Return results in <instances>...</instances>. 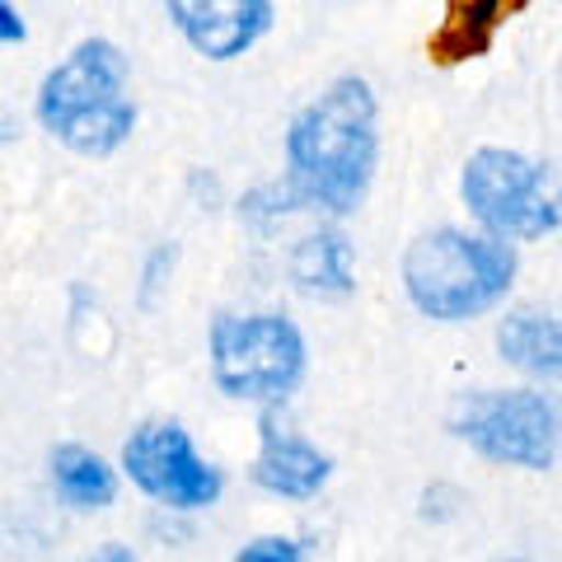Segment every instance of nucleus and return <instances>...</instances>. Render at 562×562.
Listing matches in <instances>:
<instances>
[{
	"instance_id": "obj_1",
	"label": "nucleus",
	"mask_w": 562,
	"mask_h": 562,
	"mask_svg": "<svg viewBox=\"0 0 562 562\" xmlns=\"http://www.w3.org/2000/svg\"><path fill=\"white\" fill-rule=\"evenodd\" d=\"M380 173V99L366 76H338L295 109L281 136V179L310 216L347 221Z\"/></svg>"
},
{
	"instance_id": "obj_16",
	"label": "nucleus",
	"mask_w": 562,
	"mask_h": 562,
	"mask_svg": "<svg viewBox=\"0 0 562 562\" xmlns=\"http://www.w3.org/2000/svg\"><path fill=\"white\" fill-rule=\"evenodd\" d=\"M464 512V492L460 487H450V483H431L427 492H422V520H431V525H450V520H460Z\"/></svg>"
},
{
	"instance_id": "obj_6",
	"label": "nucleus",
	"mask_w": 562,
	"mask_h": 562,
	"mask_svg": "<svg viewBox=\"0 0 562 562\" xmlns=\"http://www.w3.org/2000/svg\"><path fill=\"white\" fill-rule=\"evenodd\" d=\"M558 398L539 384H483L450 403L446 431L492 469L549 473L558 469Z\"/></svg>"
},
{
	"instance_id": "obj_7",
	"label": "nucleus",
	"mask_w": 562,
	"mask_h": 562,
	"mask_svg": "<svg viewBox=\"0 0 562 562\" xmlns=\"http://www.w3.org/2000/svg\"><path fill=\"white\" fill-rule=\"evenodd\" d=\"M122 483L169 516H202L225 497V469L192 441L179 417L136 422L117 450Z\"/></svg>"
},
{
	"instance_id": "obj_4",
	"label": "nucleus",
	"mask_w": 562,
	"mask_h": 562,
	"mask_svg": "<svg viewBox=\"0 0 562 562\" xmlns=\"http://www.w3.org/2000/svg\"><path fill=\"white\" fill-rule=\"evenodd\" d=\"M206 375L231 403L281 408L310 375V338L281 310H221L206 328Z\"/></svg>"
},
{
	"instance_id": "obj_8",
	"label": "nucleus",
	"mask_w": 562,
	"mask_h": 562,
	"mask_svg": "<svg viewBox=\"0 0 562 562\" xmlns=\"http://www.w3.org/2000/svg\"><path fill=\"white\" fill-rule=\"evenodd\" d=\"M160 5L188 52L216 66L249 57L277 24L272 0H160Z\"/></svg>"
},
{
	"instance_id": "obj_10",
	"label": "nucleus",
	"mask_w": 562,
	"mask_h": 562,
	"mask_svg": "<svg viewBox=\"0 0 562 562\" xmlns=\"http://www.w3.org/2000/svg\"><path fill=\"white\" fill-rule=\"evenodd\" d=\"M286 281L295 295L319 305H338L357 295V249L342 231V221L314 216L286 249Z\"/></svg>"
},
{
	"instance_id": "obj_17",
	"label": "nucleus",
	"mask_w": 562,
	"mask_h": 562,
	"mask_svg": "<svg viewBox=\"0 0 562 562\" xmlns=\"http://www.w3.org/2000/svg\"><path fill=\"white\" fill-rule=\"evenodd\" d=\"M20 43H29V20L14 0H0V47H20Z\"/></svg>"
},
{
	"instance_id": "obj_19",
	"label": "nucleus",
	"mask_w": 562,
	"mask_h": 562,
	"mask_svg": "<svg viewBox=\"0 0 562 562\" xmlns=\"http://www.w3.org/2000/svg\"><path fill=\"white\" fill-rule=\"evenodd\" d=\"M558 413H562V398H558ZM558 464H562V427H558Z\"/></svg>"
},
{
	"instance_id": "obj_14",
	"label": "nucleus",
	"mask_w": 562,
	"mask_h": 562,
	"mask_svg": "<svg viewBox=\"0 0 562 562\" xmlns=\"http://www.w3.org/2000/svg\"><path fill=\"white\" fill-rule=\"evenodd\" d=\"M173 268H179V244H173V239L155 244V249L140 258V272H136V310L140 314L160 310L165 291L173 286Z\"/></svg>"
},
{
	"instance_id": "obj_18",
	"label": "nucleus",
	"mask_w": 562,
	"mask_h": 562,
	"mask_svg": "<svg viewBox=\"0 0 562 562\" xmlns=\"http://www.w3.org/2000/svg\"><path fill=\"white\" fill-rule=\"evenodd\" d=\"M80 562H140L127 543H103V549H94L90 558H80Z\"/></svg>"
},
{
	"instance_id": "obj_9",
	"label": "nucleus",
	"mask_w": 562,
	"mask_h": 562,
	"mask_svg": "<svg viewBox=\"0 0 562 562\" xmlns=\"http://www.w3.org/2000/svg\"><path fill=\"white\" fill-rule=\"evenodd\" d=\"M249 483L272 502H314L333 483V454L319 450V441H310L301 427H291L281 408H262Z\"/></svg>"
},
{
	"instance_id": "obj_20",
	"label": "nucleus",
	"mask_w": 562,
	"mask_h": 562,
	"mask_svg": "<svg viewBox=\"0 0 562 562\" xmlns=\"http://www.w3.org/2000/svg\"><path fill=\"white\" fill-rule=\"evenodd\" d=\"M502 562H530V558H502Z\"/></svg>"
},
{
	"instance_id": "obj_2",
	"label": "nucleus",
	"mask_w": 562,
	"mask_h": 562,
	"mask_svg": "<svg viewBox=\"0 0 562 562\" xmlns=\"http://www.w3.org/2000/svg\"><path fill=\"white\" fill-rule=\"evenodd\" d=\"M398 281L422 319L446 328L479 324L516 291L520 249L479 225H436L403 249Z\"/></svg>"
},
{
	"instance_id": "obj_3",
	"label": "nucleus",
	"mask_w": 562,
	"mask_h": 562,
	"mask_svg": "<svg viewBox=\"0 0 562 562\" xmlns=\"http://www.w3.org/2000/svg\"><path fill=\"white\" fill-rule=\"evenodd\" d=\"M33 122L80 160H109L132 140L140 109L132 99V61L113 38H80L38 80Z\"/></svg>"
},
{
	"instance_id": "obj_5",
	"label": "nucleus",
	"mask_w": 562,
	"mask_h": 562,
	"mask_svg": "<svg viewBox=\"0 0 562 562\" xmlns=\"http://www.w3.org/2000/svg\"><path fill=\"white\" fill-rule=\"evenodd\" d=\"M469 225L506 244H539L562 231V169L516 146H479L460 165Z\"/></svg>"
},
{
	"instance_id": "obj_15",
	"label": "nucleus",
	"mask_w": 562,
	"mask_h": 562,
	"mask_svg": "<svg viewBox=\"0 0 562 562\" xmlns=\"http://www.w3.org/2000/svg\"><path fill=\"white\" fill-rule=\"evenodd\" d=\"M231 562H310V543L295 535H258Z\"/></svg>"
},
{
	"instance_id": "obj_13",
	"label": "nucleus",
	"mask_w": 562,
	"mask_h": 562,
	"mask_svg": "<svg viewBox=\"0 0 562 562\" xmlns=\"http://www.w3.org/2000/svg\"><path fill=\"white\" fill-rule=\"evenodd\" d=\"M295 216H310V211H305L301 198H295V188L286 179H268V183H258L239 198V221L249 225L254 235H272Z\"/></svg>"
},
{
	"instance_id": "obj_11",
	"label": "nucleus",
	"mask_w": 562,
	"mask_h": 562,
	"mask_svg": "<svg viewBox=\"0 0 562 562\" xmlns=\"http://www.w3.org/2000/svg\"><path fill=\"white\" fill-rule=\"evenodd\" d=\"M497 357L535 384L562 380V305H516L497 319Z\"/></svg>"
},
{
	"instance_id": "obj_12",
	"label": "nucleus",
	"mask_w": 562,
	"mask_h": 562,
	"mask_svg": "<svg viewBox=\"0 0 562 562\" xmlns=\"http://www.w3.org/2000/svg\"><path fill=\"white\" fill-rule=\"evenodd\" d=\"M47 487L66 512L76 516H99L109 512L122 492V469L113 460H103L99 450L80 441H61L47 450Z\"/></svg>"
}]
</instances>
